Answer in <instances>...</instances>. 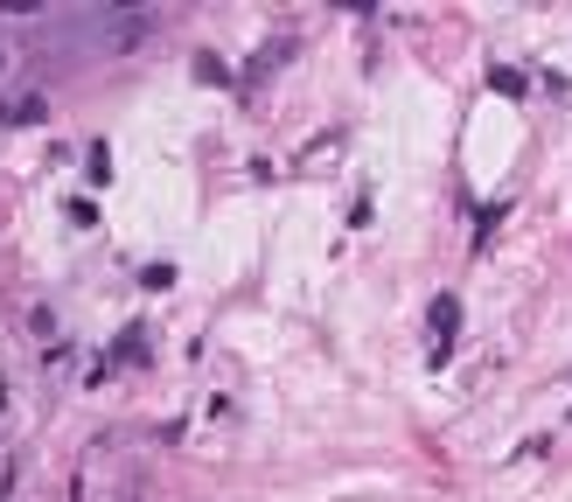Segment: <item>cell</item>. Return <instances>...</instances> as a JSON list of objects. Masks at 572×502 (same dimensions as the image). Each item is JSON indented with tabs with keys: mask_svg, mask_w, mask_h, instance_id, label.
<instances>
[{
	"mask_svg": "<svg viewBox=\"0 0 572 502\" xmlns=\"http://www.w3.org/2000/svg\"><path fill=\"white\" fill-rule=\"evenodd\" d=\"M454 322H461V301H454V294H440V301H433V335H440V350L454 342Z\"/></svg>",
	"mask_w": 572,
	"mask_h": 502,
	"instance_id": "1",
	"label": "cell"
}]
</instances>
